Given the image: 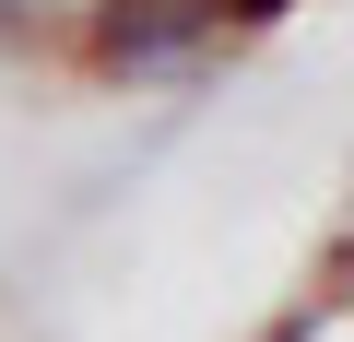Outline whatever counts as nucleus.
<instances>
[{
  "instance_id": "obj_2",
  "label": "nucleus",
  "mask_w": 354,
  "mask_h": 342,
  "mask_svg": "<svg viewBox=\"0 0 354 342\" xmlns=\"http://www.w3.org/2000/svg\"><path fill=\"white\" fill-rule=\"evenodd\" d=\"M260 342H354V225L319 248V272L272 307V330H260Z\"/></svg>"
},
{
  "instance_id": "obj_1",
  "label": "nucleus",
  "mask_w": 354,
  "mask_h": 342,
  "mask_svg": "<svg viewBox=\"0 0 354 342\" xmlns=\"http://www.w3.org/2000/svg\"><path fill=\"white\" fill-rule=\"evenodd\" d=\"M295 0H0V48L24 59H83V71H177V59H213L236 36H260Z\"/></svg>"
}]
</instances>
